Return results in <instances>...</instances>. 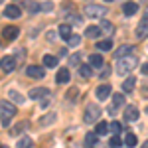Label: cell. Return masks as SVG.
<instances>
[{
    "label": "cell",
    "instance_id": "1",
    "mask_svg": "<svg viewBox=\"0 0 148 148\" xmlns=\"http://www.w3.org/2000/svg\"><path fill=\"white\" fill-rule=\"evenodd\" d=\"M14 114H16V107L8 101H0V123L4 126L10 125V121L14 119Z\"/></svg>",
    "mask_w": 148,
    "mask_h": 148
},
{
    "label": "cell",
    "instance_id": "2",
    "mask_svg": "<svg viewBox=\"0 0 148 148\" xmlns=\"http://www.w3.org/2000/svg\"><path fill=\"white\" fill-rule=\"evenodd\" d=\"M136 57H132V56H126V57H123L121 61H119V65H116V71L121 73V75H126L128 71H132V69L136 67Z\"/></svg>",
    "mask_w": 148,
    "mask_h": 148
},
{
    "label": "cell",
    "instance_id": "3",
    "mask_svg": "<svg viewBox=\"0 0 148 148\" xmlns=\"http://www.w3.org/2000/svg\"><path fill=\"white\" fill-rule=\"evenodd\" d=\"M99 116H101V109L97 105H89L85 109V114H83V119H85L87 125H93L95 121H99Z\"/></svg>",
    "mask_w": 148,
    "mask_h": 148
},
{
    "label": "cell",
    "instance_id": "4",
    "mask_svg": "<svg viewBox=\"0 0 148 148\" xmlns=\"http://www.w3.org/2000/svg\"><path fill=\"white\" fill-rule=\"evenodd\" d=\"M85 14H87L89 18H103V16L107 14V8H105V6H99V4H89V6L85 8Z\"/></svg>",
    "mask_w": 148,
    "mask_h": 148
},
{
    "label": "cell",
    "instance_id": "5",
    "mask_svg": "<svg viewBox=\"0 0 148 148\" xmlns=\"http://www.w3.org/2000/svg\"><path fill=\"white\" fill-rule=\"evenodd\" d=\"M16 57H12V56H4L2 59H0V69L2 71H6V73H10V71H14L16 69Z\"/></svg>",
    "mask_w": 148,
    "mask_h": 148
},
{
    "label": "cell",
    "instance_id": "6",
    "mask_svg": "<svg viewBox=\"0 0 148 148\" xmlns=\"http://www.w3.org/2000/svg\"><path fill=\"white\" fill-rule=\"evenodd\" d=\"M4 16L10 18V20H16V18L22 16V10H20V6H16V4H8V6L4 8Z\"/></svg>",
    "mask_w": 148,
    "mask_h": 148
},
{
    "label": "cell",
    "instance_id": "7",
    "mask_svg": "<svg viewBox=\"0 0 148 148\" xmlns=\"http://www.w3.org/2000/svg\"><path fill=\"white\" fill-rule=\"evenodd\" d=\"M44 67H40V65H30V67L26 69V75L28 77H32V79H42L44 77Z\"/></svg>",
    "mask_w": 148,
    "mask_h": 148
},
{
    "label": "cell",
    "instance_id": "8",
    "mask_svg": "<svg viewBox=\"0 0 148 148\" xmlns=\"http://www.w3.org/2000/svg\"><path fill=\"white\" fill-rule=\"evenodd\" d=\"M18 34H20V30H18L16 26H6V28L2 30V36H4V40H8V42L16 40V38H18Z\"/></svg>",
    "mask_w": 148,
    "mask_h": 148
},
{
    "label": "cell",
    "instance_id": "9",
    "mask_svg": "<svg viewBox=\"0 0 148 148\" xmlns=\"http://www.w3.org/2000/svg\"><path fill=\"white\" fill-rule=\"evenodd\" d=\"M138 116H140V113H138V109L134 107V105H128L125 109V121H138Z\"/></svg>",
    "mask_w": 148,
    "mask_h": 148
},
{
    "label": "cell",
    "instance_id": "10",
    "mask_svg": "<svg viewBox=\"0 0 148 148\" xmlns=\"http://www.w3.org/2000/svg\"><path fill=\"white\" fill-rule=\"evenodd\" d=\"M95 95H97V99H99V101H105L109 95H113V93H111V85H101V87H97Z\"/></svg>",
    "mask_w": 148,
    "mask_h": 148
},
{
    "label": "cell",
    "instance_id": "11",
    "mask_svg": "<svg viewBox=\"0 0 148 148\" xmlns=\"http://www.w3.org/2000/svg\"><path fill=\"white\" fill-rule=\"evenodd\" d=\"M136 38H138V40H144V38H148V20H142V22L138 24V28H136Z\"/></svg>",
    "mask_w": 148,
    "mask_h": 148
},
{
    "label": "cell",
    "instance_id": "12",
    "mask_svg": "<svg viewBox=\"0 0 148 148\" xmlns=\"http://www.w3.org/2000/svg\"><path fill=\"white\" fill-rule=\"evenodd\" d=\"M130 51H132V46L125 44V46H121L119 49H114V57H116V59H123V57L130 56Z\"/></svg>",
    "mask_w": 148,
    "mask_h": 148
},
{
    "label": "cell",
    "instance_id": "13",
    "mask_svg": "<svg viewBox=\"0 0 148 148\" xmlns=\"http://www.w3.org/2000/svg\"><path fill=\"white\" fill-rule=\"evenodd\" d=\"M123 12H125V16H134V14L138 12V4L136 2H125Z\"/></svg>",
    "mask_w": 148,
    "mask_h": 148
},
{
    "label": "cell",
    "instance_id": "14",
    "mask_svg": "<svg viewBox=\"0 0 148 148\" xmlns=\"http://www.w3.org/2000/svg\"><path fill=\"white\" fill-rule=\"evenodd\" d=\"M46 95H49V91H47L46 87H34V89L30 91V99H42V97H46Z\"/></svg>",
    "mask_w": 148,
    "mask_h": 148
},
{
    "label": "cell",
    "instance_id": "15",
    "mask_svg": "<svg viewBox=\"0 0 148 148\" xmlns=\"http://www.w3.org/2000/svg\"><path fill=\"white\" fill-rule=\"evenodd\" d=\"M79 75L83 77V79H91V75H93V67L89 65V63H81V65H79Z\"/></svg>",
    "mask_w": 148,
    "mask_h": 148
},
{
    "label": "cell",
    "instance_id": "16",
    "mask_svg": "<svg viewBox=\"0 0 148 148\" xmlns=\"http://www.w3.org/2000/svg\"><path fill=\"white\" fill-rule=\"evenodd\" d=\"M103 63H105V61H103V56H101V53H93V56L89 57V65H91V67H95V69L103 67Z\"/></svg>",
    "mask_w": 148,
    "mask_h": 148
},
{
    "label": "cell",
    "instance_id": "17",
    "mask_svg": "<svg viewBox=\"0 0 148 148\" xmlns=\"http://www.w3.org/2000/svg\"><path fill=\"white\" fill-rule=\"evenodd\" d=\"M56 81L57 83H59V85H63V83H67L69 81V69H59V71H57V75H56Z\"/></svg>",
    "mask_w": 148,
    "mask_h": 148
},
{
    "label": "cell",
    "instance_id": "18",
    "mask_svg": "<svg viewBox=\"0 0 148 148\" xmlns=\"http://www.w3.org/2000/svg\"><path fill=\"white\" fill-rule=\"evenodd\" d=\"M134 85H136V79H134V77H126V79L123 81V91L125 93H132L134 91Z\"/></svg>",
    "mask_w": 148,
    "mask_h": 148
},
{
    "label": "cell",
    "instance_id": "19",
    "mask_svg": "<svg viewBox=\"0 0 148 148\" xmlns=\"http://www.w3.org/2000/svg\"><path fill=\"white\" fill-rule=\"evenodd\" d=\"M103 32H101V28H99V26H89V28H87V30H85V36H87V38H99V36H101Z\"/></svg>",
    "mask_w": 148,
    "mask_h": 148
},
{
    "label": "cell",
    "instance_id": "20",
    "mask_svg": "<svg viewBox=\"0 0 148 148\" xmlns=\"http://www.w3.org/2000/svg\"><path fill=\"white\" fill-rule=\"evenodd\" d=\"M57 32H59V36H61L63 40H69V38H71V26H69V24H61Z\"/></svg>",
    "mask_w": 148,
    "mask_h": 148
},
{
    "label": "cell",
    "instance_id": "21",
    "mask_svg": "<svg viewBox=\"0 0 148 148\" xmlns=\"http://www.w3.org/2000/svg\"><path fill=\"white\" fill-rule=\"evenodd\" d=\"M44 65H46L47 69L56 67V65H57V57L56 56H44Z\"/></svg>",
    "mask_w": 148,
    "mask_h": 148
},
{
    "label": "cell",
    "instance_id": "22",
    "mask_svg": "<svg viewBox=\"0 0 148 148\" xmlns=\"http://www.w3.org/2000/svg\"><path fill=\"white\" fill-rule=\"evenodd\" d=\"M26 8H28V12H30V14H36V12L42 10V6H40L38 2H34V0H28V2H26Z\"/></svg>",
    "mask_w": 148,
    "mask_h": 148
},
{
    "label": "cell",
    "instance_id": "23",
    "mask_svg": "<svg viewBox=\"0 0 148 148\" xmlns=\"http://www.w3.org/2000/svg\"><path fill=\"white\" fill-rule=\"evenodd\" d=\"M97 47H99L101 51H109V49L113 47V42H111V38H109V40H101V42H97Z\"/></svg>",
    "mask_w": 148,
    "mask_h": 148
},
{
    "label": "cell",
    "instance_id": "24",
    "mask_svg": "<svg viewBox=\"0 0 148 148\" xmlns=\"http://www.w3.org/2000/svg\"><path fill=\"white\" fill-rule=\"evenodd\" d=\"M51 123H56V114H53V113L46 114V116L40 119V125H42V126H47V125H51Z\"/></svg>",
    "mask_w": 148,
    "mask_h": 148
},
{
    "label": "cell",
    "instance_id": "25",
    "mask_svg": "<svg viewBox=\"0 0 148 148\" xmlns=\"http://www.w3.org/2000/svg\"><path fill=\"white\" fill-rule=\"evenodd\" d=\"M113 105H114V109L123 107V105H125V95H121V93H116V95H113Z\"/></svg>",
    "mask_w": 148,
    "mask_h": 148
},
{
    "label": "cell",
    "instance_id": "26",
    "mask_svg": "<svg viewBox=\"0 0 148 148\" xmlns=\"http://www.w3.org/2000/svg\"><path fill=\"white\" fill-rule=\"evenodd\" d=\"M95 132H97L99 136H101V134H107V132H109V125H107V123H97Z\"/></svg>",
    "mask_w": 148,
    "mask_h": 148
},
{
    "label": "cell",
    "instance_id": "27",
    "mask_svg": "<svg viewBox=\"0 0 148 148\" xmlns=\"http://www.w3.org/2000/svg\"><path fill=\"white\" fill-rule=\"evenodd\" d=\"M99 28H101V32H105V34H113V30H114V28H113V24H111V22H107V20H103Z\"/></svg>",
    "mask_w": 148,
    "mask_h": 148
},
{
    "label": "cell",
    "instance_id": "28",
    "mask_svg": "<svg viewBox=\"0 0 148 148\" xmlns=\"http://www.w3.org/2000/svg\"><path fill=\"white\" fill-rule=\"evenodd\" d=\"M136 136H134V134H132V132H128V134H126V138H125V144L128 148H132V146H136Z\"/></svg>",
    "mask_w": 148,
    "mask_h": 148
},
{
    "label": "cell",
    "instance_id": "29",
    "mask_svg": "<svg viewBox=\"0 0 148 148\" xmlns=\"http://www.w3.org/2000/svg\"><path fill=\"white\" fill-rule=\"evenodd\" d=\"M26 128H28V123H26V121H22V123H18V125L12 128V134H20V132H24Z\"/></svg>",
    "mask_w": 148,
    "mask_h": 148
},
{
    "label": "cell",
    "instance_id": "30",
    "mask_svg": "<svg viewBox=\"0 0 148 148\" xmlns=\"http://www.w3.org/2000/svg\"><path fill=\"white\" fill-rule=\"evenodd\" d=\"M99 134H97V132H89V134H87V136H85V142H87V144H89V146H93V144H97V140H99Z\"/></svg>",
    "mask_w": 148,
    "mask_h": 148
},
{
    "label": "cell",
    "instance_id": "31",
    "mask_svg": "<svg viewBox=\"0 0 148 148\" xmlns=\"http://www.w3.org/2000/svg\"><path fill=\"white\" fill-rule=\"evenodd\" d=\"M18 148H34V144H32V138L24 136L20 142H18Z\"/></svg>",
    "mask_w": 148,
    "mask_h": 148
},
{
    "label": "cell",
    "instance_id": "32",
    "mask_svg": "<svg viewBox=\"0 0 148 148\" xmlns=\"http://www.w3.org/2000/svg\"><path fill=\"white\" fill-rule=\"evenodd\" d=\"M109 130H113L114 134H119V132L123 130V125H121V123H116V121H113V123L109 125Z\"/></svg>",
    "mask_w": 148,
    "mask_h": 148
},
{
    "label": "cell",
    "instance_id": "33",
    "mask_svg": "<svg viewBox=\"0 0 148 148\" xmlns=\"http://www.w3.org/2000/svg\"><path fill=\"white\" fill-rule=\"evenodd\" d=\"M121 144H123V140L116 136V134H114V136L111 138V142H109V146H111V148H121Z\"/></svg>",
    "mask_w": 148,
    "mask_h": 148
},
{
    "label": "cell",
    "instance_id": "34",
    "mask_svg": "<svg viewBox=\"0 0 148 148\" xmlns=\"http://www.w3.org/2000/svg\"><path fill=\"white\" fill-rule=\"evenodd\" d=\"M10 99H12V101H16L18 105H20V103H24V97L18 91H10Z\"/></svg>",
    "mask_w": 148,
    "mask_h": 148
},
{
    "label": "cell",
    "instance_id": "35",
    "mask_svg": "<svg viewBox=\"0 0 148 148\" xmlns=\"http://www.w3.org/2000/svg\"><path fill=\"white\" fill-rule=\"evenodd\" d=\"M67 44H69V46H71V47L79 46V44H81V38H79V36H73V34H71V38H69V40H67Z\"/></svg>",
    "mask_w": 148,
    "mask_h": 148
},
{
    "label": "cell",
    "instance_id": "36",
    "mask_svg": "<svg viewBox=\"0 0 148 148\" xmlns=\"http://www.w3.org/2000/svg\"><path fill=\"white\" fill-rule=\"evenodd\" d=\"M69 63H71V65H79V63H81V56H79V53L69 56Z\"/></svg>",
    "mask_w": 148,
    "mask_h": 148
},
{
    "label": "cell",
    "instance_id": "37",
    "mask_svg": "<svg viewBox=\"0 0 148 148\" xmlns=\"http://www.w3.org/2000/svg\"><path fill=\"white\" fill-rule=\"evenodd\" d=\"M51 8H53V2H44L42 4V10H46V12H49Z\"/></svg>",
    "mask_w": 148,
    "mask_h": 148
},
{
    "label": "cell",
    "instance_id": "38",
    "mask_svg": "<svg viewBox=\"0 0 148 148\" xmlns=\"http://www.w3.org/2000/svg\"><path fill=\"white\" fill-rule=\"evenodd\" d=\"M71 20H73V24H79V26H81V22H83V18L77 16V14H71Z\"/></svg>",
    "mask_w": 148,
    "mask_h": 148
},
{
    "label": "cell",
    "instance_id": "39",
    "mask_svg": "<svg viewBox=\"0 0 148 148\" xmlns=\"http://www.w3.org/2000/svg\"><path fill=\"white\" fill-rule=\"evenodd\" d=\"M142 73L148 75V63H142Z\"/></svg>",
    "mask_w": 148,
    "mask_h": 148
},
{
    "label": "cell",
    "instance_id": "40",
    "mask_svg": "<svg viewBox=\"0 0 148 148\" xmlns=\"http://www.w3.org/2000/svg\"><path fill=\"white\" fill-rule=\"evenodd\" d=\"M56 38H57V36L53 34V32H49V34H47V40H51V42H53V40H56Z\"/></svg>",
    "mask_w": 148,
    "mask_h": 148
},
{
    "label": "cell",
    "instance_id": "41",
    "mask_svg": "<svg viewBox=\"0 0 148 148\" xmlns=\"http://www.w3.org/2000/svg\"><path fill=\"white\" fill-rule=\"evenodd\" d=\"M142 93H146V95H148V85H144V87H142Z\"/></svg>",
    "mask_w": 148,
    "mask_h": 148
},
{
    "label": "cell",
    "instance_id": "42",
    "mask_svg": "<svg viewBox=\"0 0 148 148\" xmlns=\"http://www.w3.org/2000/svg\"><path fill=\"white\" fill-rule=\"evenodd\" d=\"M142 148H148V140H146V142H142Z\"/></svg>",
    "mask_w": 148,
    "mask_h": 148
},
{
    "label": "cell",
    "instance_id": "43",
    "mask_svg": "<svg viewBox=\"0 0 148 148\" xmlns=\"http://www.w3.org/2000/svg\"><path fill=\"white\" fill-rule=\"evenodd\" d=\"M146 20H148V10H146Z\"/></svg>",
    "mask_w": 148,
    "mask_h": 148
},
{
    "label": "cell",
    "instance_id": "44",
    "mask_svg": "<svg viewBox=\"0 0 148 148\" xmlns=\"http://www.w3.org/2000/svg\"><path fill=\"white\" fill-rule=\"evenodd\" d=\"M105 2H113V0H105Z\"/></svg>",
    "mask_w": 148,
    "mask_h": 148
},
{
    "label": "cell",
    "instance_id": "45",
    "mask_svg": "<svg viewBox=\"0 0 148 148\" xmlns=\"http://www.w3.org/2000/svg\"><path fill=\"white\" fill-rule=\"evenodd\" d=\"M0 148H8V146H0Z\"/></svg>",
    "mask_w": 148,
    "mask_h": 148
},
{
    "label": "cell",
    "instance_id": "46",
    "mask_svg": "<svg viewBox=\"0 0 148 148\" xmlns=\"http://www.w3.org/2000/svg\"><path fill=\"white\" fill-rule=\"evenodd\" d=\"M146 113H148V107H146Z\"/></svg>",
    "mask_w": 148,
    "mask_h": 148
},
{
    "label": "cell",
    "instance_id": "47",
    "mask_svg": "<svg viewBox=\"0 0 148 148\" xmlns=\"http://www.w3.org/2000/svg\"><path fill=\"white\" fill-rule=\"evenodd\" d=\"M0 2H2V0H0Z\"/></svg>",
    "mask_w": 148,
    "mask_h": 148
}]
</instances>
